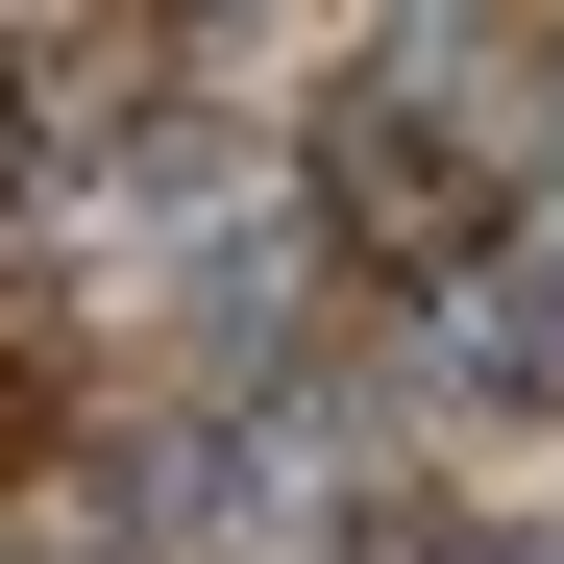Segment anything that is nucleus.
I'll return each instance as SVG.
<instances>
[{
	"mask_svg": "<svg viewBox=\"0 0 564 564\" xmlns=\"http://www.w3.org/2000/svg\"><path fill=\"white\" fill-rule=\"evenodd\" d=\"M319 197H344V246H393V270H417V246H466V172H442V148H417L393 99L344 123V172H319Z\"/></svg>",
	"mask_w": 564,
	"mask_h": 564,
	"instance_id": "obj_1",
	"label": "nucleus"
}]
</instances>
